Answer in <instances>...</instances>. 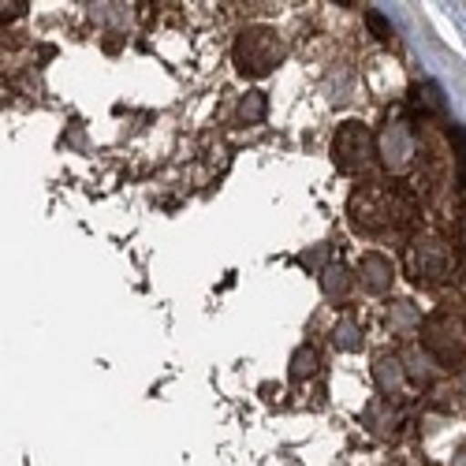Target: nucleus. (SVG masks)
<instances>
[{
    "instance_id": "obj_1",
    "label": "nucleus",
    "mask_w": 466,
    "mask_h": 466,
    "mask_svg": "<svg viewBox=\"0 0 466 466\" xmlns=\"http://www.w3.org/2000/svg\"><path fill=\"white\" fill-rule=\"evenodd\" d=\"M347 217L359 236H403L418 220V202L403 183L370 179L351 190Z\"/></svg>"
},
{
    "instance_id": "obj_2",
    "label": "nucleus",
    "mask_w": 466,
    "mask_h": 466,
    "mask_svg": "<svg viewBox=\"0 0 466 466\" xmlns=\"http://www.w3.org/2000/svg\"><path fill=\"white\" fill-rule=\"evenodd\" d=\"M284 37L277 26H265V23H254L247 26L236 46H231V60H236V67L247 75V79H261V75H268L273 67L284 64Z\"/></svg>"
},
{
    "instance_id": "obj_3",
    "label": "nucleus",
    "mask_w": 466,
    "mask_h": 466,
    "mask_svg": "<svg viewBox=\"0 0 466 466\" xmlns=\"http://www.w3.org/2000/svg\"><path fill=\"white\" fill-rule=\"evenodd\" d=\"M455 247L441 236H418L410 247H407V273L414 284L421 288H441L455 277Z\"/></svg>"
},
{
    "instance_id": "obj_4",
    "label": "nucleus",
    "mask_w": 466,
    "mask_h": 466,
    "mask_svg": "<svg viewBox=\"0 0 466 466\" xmlns=\"http://www.w3.org/2000/svg\"><path fill=\"white\" fill-rule=\"evenodd\" d=\"M421 347L430 351L441 366H462L466 362V318L451 314V309H437L421 321Z\"/></svg>"
},
{
    "instance_id": "obj_5",
    "label": "nucleus",
    "mask_w": 466,
    "mask_h": 466,
    "mask_svg": "<svg viewBox=\"0 0 466 466\" xmlns=\"http://www.w3.org/2000/svg\"><path fill=\"white\" fill-rule=\"evenodd\" d=\"M373 157H377V135L362 120H347V124L336 127V135H332V165H336V172L355 176Z\"/></svg>"
},
{
    "instance_id": "obj_6",
    "label": "nucleus",
    "mask_w": 466,
    "mask_h": 466,
    "mask_svg": "<svg viewBox=\"0 0 466 466\" xmlns=\"http://www.w3.org/2000/svg\"><path fill=\"white\" fill-rule=\"evenodd\" d=\"M414 157H418V135L407 120H388L380 131H377V161L384 165V172L392 176H403L414 168Z\"/></svg>"
},
{
    "instance_id": "obj_7",
    "label": "nucleus",
    "mask_w": 466,
    "mask_h": 466,
    "mask_svg": "<svg viewBox=\"0 0 466 466\" xmlns=\"http://www.w3.org/2000/svg\"><path fill=\"white\" fill-rule=\"evenodd\" d=\"M355 277H359V284H362L370 295H388V291H392V284H396V265H392V258L370 250V254L359 258Z\"/></svg>"
},
{
    "instance_id": "obj_8",
    "label": "nucleus",
    "mask_w": 466,
    "mask_h": 466,
    "mask_svg": "<svg viewBox=\"0 0 466 466\" xmlns=\"http://www.w3.org/2000/svg\"><path fill=\"white\" fill-rule=\"evenodd\" d=\"M373 384H377V392L380 400H400L403 396V384H407V370H403V359L392 355V351H384L373 359Z\"/></svg>"
},
{
    "instance_id": "obj_9",
    "label": "nucleus",
    "mask_w": 466,
    "mask_h": 466,
    "mask_svg": "<svg viewBox=\"0 0 466 466\" xmlns=\"http://www.w3.org/2000/svg\"><path fill=\"white\" fill-rule=\"evenodd\" d=\"M400 359H403V370H407V377H410L414 388H430V384L437 380V366H441V362H437L430 351H425L421 343H410Z\"/></svg>"
},
{
    "instance_id": "obj_10",
    "label": "nucleus",
    "mask_w": 466,
    "mask_h": 466,
    "mask_svg": "<svg viewBox=\"0 0 466 466\" xmlns=\"http://www.w3.org/2000/svg\"><path fill=\"white\" fill-rule=\"evenodd\" d=\"M362 421L370 425V433L377 437H400V410L392 400H373L362 414Z\"/></svg>"
},
{
    "instance_id": "obj_11",
    "label": "nucleus",
    "mask_w": 466,
    "mask_h": 466,
    "mask_svg": "<svg viewBox=\"0 0 466 466\" xmlns=\"http://www.w3.org/2000/svg\"><path fill=\"white\" fill-rule=\"evenodd\" d=\"M384 321H388V329H396V332H414V329H421L425 318L418 314V306H414V302L396 299V302H388Z\"/></svg>"
},
{
    "instance_id": "obj_12",
    "label": "nucleus",
    "mask_w": 466,
    "mask_h": 466,
    "mask_svg": "<svg viewBox=\"0 0 466 466\" xmlns=\"http://www.w3.org/2000/svg\"><path fill=\"white\" fill-rule=\"evenodd\" d=\"M332 343L339 347V351H359V347H362V329H359V321H355L351 314L336 321V329H332Z\"/></svg>"
},
{
    "instance_id": "obj_13",
    "label": "nucleus",
    "mask_w": 466,
    "mask_h": 466,
    "mask_svg": "<svg viewBox=\"0 0 466 466\" xmlns=\"http://www.w3.org/2000/svg\"><path fill=\"white\" fill-rule=\"evenodd\" d=\"M321 288H325V295L329 299H343L347 295V288H351V273L339 265V261H332V265H325L321 268Z\"/></svg>"
},
{
    "instance_id": "obj_14",
    "label": "nucleus",
    "mask_w": 466,
    "mask_h": 466,
    "mask_svg": "<svg viewBox=\"0 0 466 466\" xmlns=\"http://www.w3.org/2000/svg\"><path fill=\"white\" fill-rule=\"evenodd\" d=\"M318 370H321V355H318V347H309V343L295 347V355H291V377H295V380H302V377H314Z\"/></svg>"
},
{
    "instance_id": "obj_15",
    "label": "nucleus",
    "mask_w": 466,
    "mask_h": 466,
    "mask_svg": "<svg viewBox=\"0 0 466 466\" xmlns=\"http://www.w3.org/2000/svg\"><path fill=\"white\" fill-rule=\"evenodd\" d=\"M265 112H268V101H265V94H258V90H250V94L239 101V120H247V124L265 120Z\"/></svg>"
},
{
    "instance_id": "obj_16",
    "label": "nucleus",
    "mask_w": 466,
    "mask_h": 466,
    "mask_svg": "<svg viewBox=\"0 0 466 466\" xmlns=\"http://www.w3.org/2000/svg\"><path fill=\"white\" fill-rule=\"evenodd\" d=\"M451 142L459 146V183L466 187V131H462L459 124L451 127Z\"/></svg>"
},
{
    "instance_id": "obj_17",
    "label": "nucleus",
    "mask_w": 466,
    "mask_h": 466,
    "mask_svg": "<svg viewBox=\"0 0 466 466\" xmlns=\"http://www.w3.org/2000/svg\"><path fill=\"white\" fill-rule=\"evenodd\" d=\"M366 23L377 30V37H380V42H388V37H392V26H388V19H384L380 12H373V8H370V12H366Z\"/></svg>"
},
{
    "instance_id": "obj_18",
    "label": "nucleus",
    "mask_w": 466,
    "mask_h": 466,
    "mask_svg": "<svg viewBox=\"0 0 466 466\" xmlns=\"http://www.w3.org/2000/svg\"><path fill=\"white\" fill-rule=\"evenodd\" d=\"M0 8H5V12H0V15H5V23H8V19H19V15L26 12L23 0H12V5H0Z\"/></svg>"
},
{
    "instance_id": "obj_19",
    "label": "nucleus",
    "mask_w": 466,
    "mask_h": 466,
    "mask_svg": "<svg viewBox=\"0 0 466 466\" xmlns=\"http://www.w3.org/2000/svg\"><path fill=\"white\" fill-rule=\"evenodd\" d=\"M451 466H466V444H462V448L451 455Z\"/></svg>"
},
{
    "instance_id": "obj_20",
    "label": "nucleus",
    "mask_w": 466,
    "mask_h": 466,
    "mask_svg": "<svg viewBox=\"0 0 466 466\" xmlns=\"http://www.w3.org/2000/svg\"><path fill=\"white\" fill-rule=\"evenodd\" d=\"M459 388H462V396H466V370L459 373Z\"/></svg>"
},
{
    "instance_id": "obj_21",
    "label": "nucleus",
    "mask_w": 466,
    "mask_h": 466,
    "mask_svg": "<svg viewBox=\"0 0 466 466\" xmlns=\"http://www.w3.org/2000/svg\"><path fill=\"white\" fill-rule=\"evenodd\" d=\"M459 236H462V247H466V217H462V231H459Z\"/></svg>"
}]
</instances>
